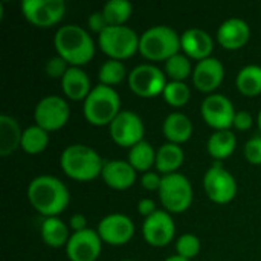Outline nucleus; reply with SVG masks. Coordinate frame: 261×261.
Masks as SVG:
<instances>
[{"label": "nucleus", "instance_id": "f257e3e1", "mask_svg": "<svg viewBox=\"0 0 261 261\" xmlns=\"http://www.w3.org/2000/svg\"><path fill=\"white\" fill-rule=\"evenodd\" d=\"M28 199L34 210L41 216L57 217L67 208L70 194L60 179L43 174L31 180L28 187Z\"/></svg>", "mask_w": 261, "mask_h": 261}, {"label": "nucleus", "instance_id": "f03ea898", "mask_svg": "<svg viewBox=\"0 0 261 261\" xmlns=\"http://www.w3.org/2000/svg\"><path fill=\"white\" fill-rule=\"evenodd\" d=\"M57 55L64 58L70 66L87 64L95 55V43L89 32L80 24H64L58 28L54 37Z\"/></svg>", "mask_w": 261, "mask_h": 261}, {"label": "nucleus", "instance_id": "7ed1b4c3", "mask_svg": "<svg viewBox=\"0 0 261 261\" xmlns=\"http://www.w3.org/2000/svg\"><path fill=\"white\" fill-rule=\"evenodd\" d=\"M63 171L75 180H93L102 173L104 161L89 145L73 144L64 148L60 158Z\"/></svg>", "mask_w": 261, "mask_h": 261}, {"label": "nucleus", "instance_id": "20e7f679", "mask_svg": "<svg viewBox=\"0 0 261 261\" xmlns=\"http://www.w3.org/2000/svg\"><path fill=\"white\" fill-rule=\"evenodd\" d=\"M180 49V35L167 24L151 26L139 38V52L151 61H167Z\"/></svg>", "mask_w": 261, "mask_h": 261}, {"label": "nucleus", "instance_id": "39448f33", "mask_svg": "<svg viewBox=\"0 0 261 261\" xmlns=\"http://www.w3.org/2000/svg\"><path fill=\"white\" fill-rule=\"evenodd\" d=\"M83 112L92 125H110L121 112V99L118 92L110 86H95L84 99Z\"/></svg>", "mask_w": 261, "mask_h": 261}, {"label": "nucleus", "instance_id": "423d86ee", "mask_svg": "<svg viewBox=\"0 0 261 261\" xmlns=\"http://www.w3.org/2000/svg\"><path fill=\"white\" fill-rule=\"evenodd\" d=\"M139 35L135 29L122 24V26H109L98 37L99 47L106 55L112 60H124L135 55L139 50Z\"/></svg>", "mask_w": 261, "mask_h": 261}, {"label": "nucleus", "instance_id": "0eeeda50", "mask_svg": "<svg viewBox=\"0 0 261 261\" xmlns=\"http://www.w3.org/2000/svg\"><path fill=\"white\" fill-rule=\"evenodd\" d=\"M159 199L168 213H184L191 206L193 187L180 173H171L162 176L159 188Z\"/></svg>", "mask_w": 261, "mask_h": 261}, {"label": "nucleus", "instance_id": "6e6552de", "mask_svg": "<svg viewBox=\"0 0 261 261\" xmlns=\"http://www.w3.org/2000/svg\"><path fill=\"white\" fill-rule=\"evenodd\" d=\"M69 104L58 95H49L38 101L34 110V119L46 132H55L69 121Z\"/></svg>", "mask_w": 261, "mask_h": 261}, {"label": "nucleus", "instance_id": "1a4fd4ad", "mask_svg": "<svg viewBox=\"0 0 261 261\" xmlns=\"http://www.w3.org/2000/svg\"><path fill=\"white\" fill-rule=\"evenodd\" d=\"M128 86L132 92L142 98H153L164 93L167 86L165 73L154 64H139L128 73Z\"/></svg>", "mask_w": 261, "mask_h": 261}, {"label": "nucleus", "instance_id": "9d476101", "mask_svg": "<svg viewBox=\"0 0 261 261\" xmlns=\"http://www.w3.org/2000/svg\"><path fill=\"white\" fill-rule=\"evenodd\" d=\"M23 15L38 28L57 24L66 12L64 0H23L20 3Z\"/></svg>", "mask_w": 261, "mask_h": 261}, {"label": "nucleus", "instance_id": "9b49d317", "mask_svg": "<svg viewBox=\"0 0 261 261\" xmlns=\"http://www.w3.org/2000/svg\"><path fill=\"white\" fill-rule=\"evenodd\" d=\"M203 188L208 197L216 203H229L237 194V182L219 162L203 176Z\"/></svg>", "mask_w": 261, "mask_h": 261}, {"label": "nucleus", "instance_id": "f8f14e48", "mask_svg": "<svg viewBox=\"0 0 261 261\" xmlns=\"http://www.w3.org/2000/svg\"><path fill=\"white\" fill-rule=\"evenodd\" d=\"M145 127L139 115L132 110H121L110 124V136L121 147H133L144 141Z\"/></svg>", "mask_w": 261, "mask_h": 261}, {"label": "nucleus", "instance_id": "ddd939ff", "mask_svg": "<svg viewBox=\"0 0 261 261\" xmlns=\"http://www.w3.org/2000/svg\"><path fill=\"white\" fill-rule=\"evenodd\" d=\"M202 116L210 127L216 130H229V127L234 124L236 109L229 98L214 93L203 99Z\"/></svg>", "mask_w": 261, "mask_h": 261}, {"label": "nucleus", "instance_id": "4468645a", "mask_svg": "<svg viewBox=\"0 0 261 261\" xmlns=\"http://www.w3.org/2000/svg\"><path fill=\"white\" fill-rule=\"evenodd\" d=\"M102 249V240L95 229L73 232L66 245V254L70 261H96Z\"/></svg>", "mask_w": 261, "mask_h": 261}, {"label": "nucleus", "instance_id": "2eb2a0df", "mask_svg": "<svg viewBox=\"0 0 261 261\" xmlns=\"http://www.w3.org/2000/svg\"><path fill=\"white\" fill-rule=\"evenodd\" d=\"M174 232H176V225L168 211L158 210L153 216L147 217L142 223L144 240L154 248L167 246L173 240Z\"/></svg>", "mask_w": 261, "mask_h": 261}, {"label": "nucleus", "instance_id": "dca6fc26", "mask_svg": "<svg viewBox=\"0 0 261 261\" xmlns=\"http://www.w3.org/2000/svg\"><path fill=\"white\" fill-rule=\"evenodd\" d=\"M98 234L102 242L112 246H121L132 240L135 234L133 220L125 214H109L98 225Z\"/></svg>", "mask_w": 261, "mask_h": 261}, {"label": "nucleus", "instance_id": "f3484780", "mask_svg": "<svg viewBox=\"0 0 261 261\" xmlns=\"http://www.w3.org/2000/svg\"><path fill=\"white\" fill-rule=\"evenodd\" d=\"M225 78V67L222 61L214 57L197 61L193 70V83L202 92L216 90Z\"/></svg>", "mask_w": 261, "mask_h": 261}, {"label": "nucleus", "instance_id": "a211bd4d", "mask_svg": "<svg viewBox=\"0 0 261 261\" xmlns=\"http://www.w3.org/2000/svg\"><path fill=\"white\" fill-rule=\"evenodd\" d=\"M251 37V28L249 24L237 17L225 20L220 28L217 29V40L225 49H240L248 43Z\"/></svg>", "mask_w": 261, "mask_h": 261}, {"label": "nucleus", "instance_id": "6ab92c4d", "mask_svg": "<svg viewBox=\"0 0 261 261\" xmlns=\"http://www.w3.org/2000/svg\"><path fill=\"white\" fill-rule=\"evenodd\" d=\"M180 46L187 57L200 61L211 57V52L214 49V41L206 31L199 28H190L180 35Z\"/></svg>", "mask_w": 261, "mask_h": 261}, {"label": "nucleus", "instance_id": "aec40b11", "mask_svg": "<svg viewBox=\"0 0 261 261\" xmlns=\"http://www.w3.org/2000/svg\"><path fill=\"white\" fill-rule=\"evenodd\" d=\"M104 182L113 190H127L136 180V170L127 161H109L104 162L102 173Z\"/></svg>", "mask_w": 261, "mask_h": 261}, {"label": "nucleus", "instance_id": "412c9836", "mask_svg": "<svg viewBox=\"0 0 261 261\" xmlns=\"http://www.w3.org/2000/svg\"><path fill=\"white\" fill-rule=\"evenodd\" d=\"M61 87L67 98L73 101H81L89 96L92 92L90 89V80L87 73L76 66H70L66 75L61 78Z\"/></svg>", "mask_w": 261, "mask_h": 261}, {"label": "nucleus", "instance_id": "4be33fe9", "mask_svg": "<svg viewBox=\"0 0 261 261\" xmlns=\"http://www.w3.org/2000/svg\"><path fill=\"white\" fill-rule=\"evenodd\" d=\"M162 130H164V135L168 139V142L180 145L182 142H187L191 138L193 122L187 115H184L180 112H173L165 118Z\"/></svg>", "mask_w": 261, "mask_h": 261}, {"label": "nucleus", "instance_id": "5701e85b", "mask_svg": "<svg viewBox=\"0 0 261 261\" xmlns=\"http://www.w3.org/2000/svg\"><path fill=\"white\" fill-rule=\"evenodd\" d=\"M23 132L18 122L8 115L0 116V154L8 156L21 145Z\"/></svg>", "mask_w": 261, "mask_h": 261}, {"label": "nucleus", "instance_id": "b1692460", "mask_svg": "<svg viewBox=\"0 0 261 261\" xmlns=\"http://www.w3.org/2000/svg\"><path fill=\"white\" fill-rule=\"evenodd\" d=\"M184 158L185 154L180 145L167 142L156 151V170L164 176L176 173V170L180 168V165L184 164Z\"/></svg>", "mask_w": 261, "mask_h": 261}, {"label": "nucleus", "instance_id": "393cba45", "mask_svg": "<svg viewBox=\"0 0 261 261\" xmlns=\"http://www.w3.org/2000/svg\"><path fill=\"white\" fill-rule=\"evenodd\" d=\"M41 239L50 248H61L67 245L70 236L63 220L58 217H46L41 223Z\"/></svg>", "mask_w": 261, "mask_h": 261}, {"label": "nucleus", "instance_id": "a878e982", "mask_svg": "<svg viewBox=\"0 0 261 261\" xmlns=\"http://www.w3.org/2000/svg\"><path fill=\"white\" fill-rule=\"evenodd\" d=\"M237 145L236 135L231 130H217L208 139V153L214 159H226L229 158Z\"/></svg>", "mask_w": 261, "mask_h": 261}, {"label": "nucleus", "instance_id": "bb28decb", "mask_svg": "<svg viewBox=\"0 0 261 261\" xmlns=\"http://www.w3.org/2000/svg\"><path fill=\"white\" fill-rule=\"evenodd\" d=\"M128 162L136 171L147 173L156 164V151L147 141H141L128 151Z\"/></svg>", "mask_w": 261, "mask_h": 261}, {"label": "nucleus", "instance_id": "cd10ccee", "mask_svg": "<svg viewBox=\"0 0 261 261\" xmlns=\"http://www.w3.org/2000/svg\"><path fill=\"white\" fill-rule=\"evenodd\" d=\"M237 89L246 96H255L261 93V66L248 64L245 66L236 80Z\"/></svg>", "mask_w": 261, "mask_h": 261}, {"label": "nucleus", "instance_id": "c85d7f7f", "mask_svg": "<svg viewBox=\"0 0 261 261\" xmlns=\"http://www.w3.org/2000/svg\"><path fill=\"white\" fill-rule=\"evenodd\" d=\"M49 144V132L35 125L28 127L21 136V148L29 154H38L46 150Z\"/></svg>", "mask_w": 261, "mask_h": 261}, {"label": "nucleus", "instance_id": "c756f323", "mask_svg": "<svg viewBox=\"0 0 261 261\" xmlns=\"http://www.w3.org/2000/svg\"><path fill=\"white\" fill-rule=\"evenodd\" d=\"M102 12L109 21V26H122L133 12V5L128 0H109Z\"/></svg>", "mask_w": 261, "mask_h": 261}, {"label": "nucleus", "instance_id": "7c9ffc66", "mask_svg": "<svg viewBox=\"0 0 261 261\" xmlns=\"http://www.w3.org/2000/svg\"><path fill=\"white\" fill-rule=\"evenodd\" d=\"M193 70L194 69L191 67L190 58L180 52L165 61V72L168 73L171 81H184L193 73Z\"/></svg>", "mask_w": 261, "mask_h": 261}, {"label": "nucleus", "instance_id": "2f4dec72", "mask_svg": "<svg viewBox=\"0 0 261 261\" xmlns=\"http://www.w3.org/2000/svg\"><path fill=\"white\" fill-rule=\"evenodd\" d=\"M98 78H99V84L104 86H115L119 84L124 78H125V66L122 64V61L119 60H107L99 72H98Z\"/></svg>", "mask_w": 261, "mask_h": 261}, {"label": "nucleus", "instance_id": "473e14b6", "mask_svg": "<svg viewBox=\"0 0 261 261\" xmlns=\"http://www.w3.org/2000/svg\"><path fill=\"white\" fill-rule=\"evenodd\" d=\"M165 101L173 107L185 106L191 98V90L184 81H170L164 89Z\"/></svg>", "mask_w": 261, "mask_h": 261}, {"label": "nucleus", "instance_id": "72a5a7b5", "mask_svg": "<svg viewBox=\"0 0 261 261\" xmlns=\"http://www.w3.org/2000/svg\"><path fill=\"white\" fill-rule=\"evenodd\" d=\"M176 251H177V255H180L187 260H191L200 251V240L193 234H184L179 237V240L176 243Z\"/></svg>", "mask_w": 261, "mask_h": 261}, {"label": "nucleus", "instance_id": "f704fd0d", "mask_svg": "<svg viewBox=\"0 0 261 261\" xmlns=\"http://www.w3.org/2000/svg\"><path fill=\"white\" fill-rule=\"evenodd\" d=\"M69 67H70L69 63L64 58H61L60 55H55V57L49 58L46 61V66H44L46 73L50 78H63L66 75V72L69 70Z\"/></svg>", "mask_w": 261, "mask_h": 261}, {"label": "nucleus", "instance_id": "c9c22d12", "mask_svg": "<svg viewBox=\"0 0 261 261\" xmlns=\"http://www.w3.org/2000/svg\"><path fill=\"white\" fill-rule=\"evenodd\" d=\"M245 158L254 165H261V136H254L246 142Z\"/></svg>", "mask_w": 261, "mask_h": 261}, {"label": "nucleus", "instance_id": "e433bc0d", "mask_svg": "<svg viewBox=\"0 0 261 261\" xmlns=\"http://www.w3.org/2000/svg\"><path fill=\"white\" fill-rule=\"evenodd\" d=\"M89 28L98 34H101L102 31H106L109 28V21L102 11H95L89 15Z\"/></svg>", "mask_w": 261, "mask_h": 261}, {"label": "nucleus", "instance_id": "4c0bfd02", "mask_svg": "<svg viewBox=\"0 0 261 261\" xmlns=\"http://www.w3.org/2000/svg\"><path fill=\"white\" fill-rule=\"evenodd\" d=\"M161 184H162V177L156 173V171H147L142 174L141 177V185L144 190H148V191H159L161 188Z\"/></svg>", "mask_w": 261, "mask_h": 261}, {"label": "nucleus", "instance_id": "58836bf2", "mask_svg": "<svg viewBox=\"0 0 261 261\" xmlns=\"http://www.w3.org/2000/svg\"><path fill=\"white\" fill-rule=\"evenodd\" d=\"M252 124H254V118H252V115H251L249 112H246V110L236 112L234 124H232V125H234L237 130H242V132L249 130V128L252 127Z\"/></svg>", "mask_w": 261, "mask_h": 261}, {"label": "nucleus", "instance_id": "ea45409f", "mask_svg": "<svg viewBox=\"0 0 261 261\" xmlns=\"http://www.w3.org/2000/svg\"><path fill=\"white\" fill-rule=\"evenodd\" d=\"M138 210H139V213L147 219V217H150V216H153L158 210H156V203H154V200L153 199H148V197H145V199H141L139 200V203H138Z\"/></svg>", "mask_w": 261, "mask_h": 261}, {"label": "nucleus", "instance_id": "a19ab883", "mask_svg": "<svg viewBox=\"0 0 261 261\" xmlns=\"http://www.w3.org/2000/svg\"><path fill=\"white\" fill-rule=\"evenodd\" d=\"M70 228L75 232H80V231L87 229V220H86V217L83 214H73L70 217Z\"/></svg>", "mask_w": 261, "mask_h": 261}, {"label": "nucleus", "instance_id": "79ce46f5", "mask_svg": "<svg viewBox=\"0 0 261 261\" xmlns=\"http://www.w3.org/2000/svg\"><path fill=\"white\" fill-rule=\"evenodd\" d=\"M165 261H190V260H187V258H184V257H180V255H171V257H168Z\"/></svg>", "mask_w": 261, "mask_h": 261}, {"label": "nucleus", "instance_id": "37998d69", "mask_svg": "<svg viewBox=\"0 0 261 261\" xmlns=\"http://www.w3.org/2000/svg\"><path fill=\"white\" fill-rule=\"evenodd\" d=\"M258 128H260V133H261V110H260V113H258Z\"/></svg>", "mask_w": 261, "mask_h": 261}, {"label": "nucleus", "instance_id": "c03bdc74", "mask_svg": "<svg viewBox=\"0 0 261 261\" xmlns=\"http://www.w3.org/2000/svg\"><path fill=\"white\" fill-rule=\"evenodd\" d=\"M121 261H133V260H121Z\"/></svg>", "mask_w": 261, "mask_h": 261}]
</instances>
